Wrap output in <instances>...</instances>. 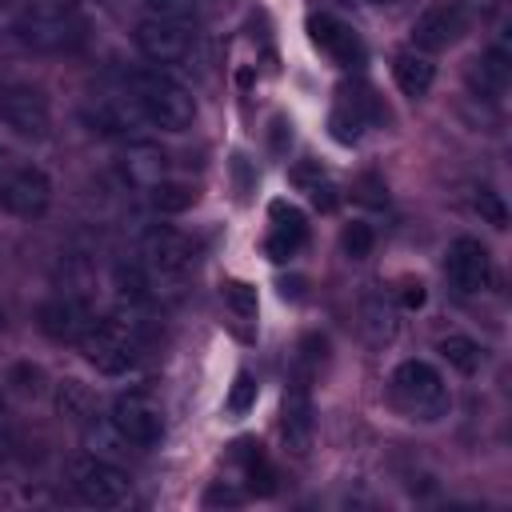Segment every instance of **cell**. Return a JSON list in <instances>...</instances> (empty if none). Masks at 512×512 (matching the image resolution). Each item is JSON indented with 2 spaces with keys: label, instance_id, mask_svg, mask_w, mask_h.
Returning a JSON list of instances; mask_svg holds the SVG:
<instances>
[{
  "label": "cell",
  "instance_id": "obj_27",
  "mask_svg": "<svg viewBox=\"0 0 512 512\" xmlns=\"http://www.w3.org/2000/svg\"><path fill=\"white\" fill-rule=\"evenodd\" d=\"M372 244H376V232H372L364 220L344 224V232H340V248H344L348 260H368V256H372Z\"/></svg>",
  "mask_w": 512,
  "mask_h": 512
},
{
  "label": "cell",
  "instance_id": "obj_2",
  "mask_svg": "<svg viewBox=\"0 0 512 512\" xmlns=\"http://www.w3.org/2000/svg\"><path fill=\"white\" fill-rule=\"evenodd\" d=\"M16 40L36 52H68L84 40V16L68 0H36L20 12Z\"/></svg>",
  "mask_w": 512,
  "mask_h": 512
},
{
  "label": "cell",
  "instance_id": "obj_14",
  "mask_svg": "<svg viewBox=\"0 0 512 512\" xmlns=\"http://www.w3.org/2000/svg\"><path fill=\"white\" fill-rule=\"evenodd\" d=\"M308 36H312V44L324 52V56H332L340 68H360L364 64V40L344 24V20H336L332 12H312L308 16Z\"/></svg>",
  "mask_w": 512,
  "mask_h": 512
},
{
  "label": "cell",
  "instance_id": "obj_23",
  "mask_svg": "<svg viewBox=\"0 0 512 512\" xmlns=\"http://www.w3.org/2000/svg\"><path fill=\"white\" fill-rule=\"evenodd\" d=\"M292 180H296V188H300V192H308V200H312L316 208L332 212V208L340 204L336 184H332V180H328V172H320L316 164H296V168H292Z\"/></svg>",
  "mask_w": 512,
  "mask_h": 512
},
{
  "label": "cell",
  "instance_id": "obj_10",
  "mask_svg": "<svg viewBox=\"0 0 512 512\" xmlns=\"http://www.w3.org/2000/svg\"><path fill=\"white\" fill-rule=\"evenodd\" d=\"M0 124L12 128L16 136H32L44 140L52 128V112H48V96L32 84H8L0 88Z\"/></svg>",
  "mask_w": 512,
  "mask_h": 512
},
{
  "label": "cell",
  "instance_id": "obj_18",
  "mask_svg": "<svg viewBox=\"0 0 512 512\" xmlns=\"http://www.w3.org/2000/svg\"><path fill=\"white\" fill-rule=\"evenodd\" d=\"M88 324H92V312H88L80 300H72V296L48 300V304L40 308V328H44V336H52V340L80 344V336L88 332Z\"/></svg>",
  "mask_w": 512,
  "mask_h": 512
},
{
  "label": "cell",
  "instance_id": "obj_11",
  "mask_svg": "<svg viewBox=\"0 0 512 512\" xmlns=\"http://www.w3.org/2000/svg\"><path fill=\"white\" fill-rule=\"evenodd\" d=\"M48 204H52V180L44 176V168L20 164L0 176V208L4 212L20 216V220H36V216H44Z\"/></svg>",
  "mask_w": 512,
  "mask_h": 512
},
{
  "label": "cell",
  "instance_id": "obj_4",
  "mask_svg": "<svg viewBox=\"0 0 512 512\" xmlns=\"http://www.w3.org/2000/svg\"><path fill=\"white\" fill-rule=\"evenodd\" d=\"M132 96H136V104H140V112L152 128L184 132L196 120L192 92L184 84H176L172 76H164V72H136L132 76Z\"/></svg>",
  "mask_w": 512,
  "mask_h": 512
},
{
  "label": "cell",
  "instance_id": "obj_26",
  "mask_svg": "<svg viewBox=\"0 0 512 512\" xmlns=\"http://www.w3.org/2000/svg\"><path fill=\"white\" fill-rule=\"evenodd\" d=\"M56 408H60V416L88 420V416H92V392H88L80 380H64V384L56 388Z\"/></svg>",
  "mask_w": 512,
  "mask_h": 512
},
{
  "label": "cell",
  "instance_id": "obj_34",
  "mask_svg": "<svg viewBox=\"0 0 512 512\" xmlns=\"http://www.w3.org/2000/svg\"><path fill=\"white\" fill-rule=\"evenodd\" d=\"M424 296H428V292H424V284H420V280H408V284H404V292H400V304H404V308H420V304H424Z\"/></svg>",
  "mask_w": 512,
  "mask_h": 512
},
{
  "label": "cell",
  "instance_id": "obj_35",
  "mask_svg": "<svg viewBox=\"0 0 512 512\" xmlns=\"http://www.w3.org/2000/svg\"><path fill=\"white\" fill-rule=\"evenodd\" d=\"M236 500H240V492H236V488H228V484L220 480V484L208 492V500H204V504H236Z\"/></svg>",
  "mask_w": 512,
  "mask_h": 512
},
{
  "label": "cell",
  "instance_id": "obj_22",
  "mask_svg": "<svg viewBox=\"0 0 512 512\" xmlns=\"http://www.w3.org/2000/svg\"><path fill=\"white\" fill-rule=\"evenodd\" d=\"M124 172H128V180L152 188L164 180V152H156L152 144H132L124 156Z\"/></svg>",
  "mask_w": 512,
  "mask_h": 512
},
{
  "label": "cell",
  "instance_id": "obj_20",
  "mask_svg": "<svg viewBox=\"0 0 512 512\" xmlns=\"http://www.w3.org/2000/svg\"><path fill=\"white\" fill-rule=\"evenodd\" d=\"M392 76H396V88L404 92V96H412V100H420V96H428V88H432V80H436V64L428 60V52H400L396 60H392Z\"/></svg>",
  "mask_w": 512,
  "mask_h": 512
},
{
  "label": "cell",
  "instance_id": "obj_28",
  "mask_svg": "<svg viewBox=\"0 0 512 512\" xmlns=\"http://www.w3.org/2000/svg\"><path fill=\"white\" fill-rule=\"evenodd\" d=\"M84 440H88V452H92V456H100V460H112L120 448H128V440L112 428V420H108V428H104V424H88Z\"/></svg>",
  "mask_w": 512,
  "mask_h": 512
},
{
  "label": "cell",
  "instance_id": "obj_30",
  "mask_svg": "<svg viewBox=\"0 0 512 512\" xmlns=\"http://www.w3.org/2000/svg\"><path fill=\"white\" fill-rule=\"evenodd\" d=\"M252 404H256V380H252V372H236L224 408H228V416H244Z\"/></svg>",
  "mask_w": 512,
  "mask_h": 512
},
{
  "label": "cell",
  "instance_id": "obj_6",
  "mask_svg": "<svg viewBox=\"0 0 512 512\" xmlns=\"http://www.w3.org/2000/svg\"><path fill=\"white\" fill-rule=\"evenodd\" d=\"M388 112L376 96L372 84L364 80H352V84H340L336 92V104H332V116H328V128H332V140L340 144H356L364 136V128L380 124Z\"/></svg>",
  "mask_w": 512,
  "mask_h": 512
},
{
  "label": "cell",
  "instance_id": "obj_33",
  "mask_svg": "<svg viewBox=\"0 0 512 512\" xmlns=\"http://www.w3.org/2000/svg\"><path fill=\"white\" fill-rule=\"evenodd\" d=\"M152 8V16H168V20H188L196 12V0H144Z\"/></svg>",
  "mask_w": 512,
  "mask_h": 512
},
{
  "label": "cell",
  "instance_id": "obj_31",
  "mask_svg": "<svg viewBox=\"0 0 512 512\" xmlns=\"http://www.w3.org/2000/svg\"><path fill=\"white\" fill-rule=\"evenodd\" d=\"M472 204H476L480 220H488L492 228H508V204L500 200V192H492V188H476Z\"/></svg>",
  "mask_w": 512,
  "mask_h": 512
},
{
  "label": "cell",
  "instance_id": "obj_15",
  "mask_svg": "<svg viewBox=\"0 0 512 512\" xmlns=\"http://www.w3.org/2000/svg\"><path fill=\"white\" fill-rule=\"evenodd\" d=\"M268 220H272V228H268L264 252H268V260L284 264V260H292V256L304 248V240H308V220H304V212H300L296 204H288V200H272V204H268Z\"/></svg>",
  "mask_w": 512,
  "mask_h": 512
},
{
  "label": "cell",
  "instance_id": "obj_17",
  "mask_svg": "<svg viewBox=\"0 0 512 512\" xmlns=\"http://www.w3.org/2000/svg\"><path fill=\"white\" fill-rule=\"evenodd\" d=\"M312 428H316V420H312V392H308L304 380H292L288 392H284V408H280L284 444H288L296 456H304V452L312 448Z\"/></svg>",
  "mask_w": 512,
  "mask_h": 512
},
{
  "label": "cell",
  "instance_id": "obj_19",
  "mask_svg": "<svg viewBox=\"0 0 512 512\" xmlns=\"http://www.w3.org/2000/svg\"><path fill=\"white\" fill-rule=\"evenodd\" d=\"M88 120L100 132H132L136 124H148L136 96H96L92 108H88Z\"/></svg>",
  "mask_w": 512,
  "mask_h": 512
},
{
  "label": "cell",
  "instance_id": "obj_21",
  "mask_svg": "<svg viewBox=\"0 0 512 512\" xmlns=\"http://www.w3.org/2000/svg\"><path fill=\"white\" fill-rule=\"evenodd\" d=\"M232 460H240L248 492H260V496L276 492V472H272V464L264 460V452H260L256 440H236V444H232Z\"/></svg>",
  "mask_w": 512,
  "mask_h": 512
},
{
  "label": "cell",
  "instance_id": "obj_37",
  "mask_svg": "<svg viewBox=\"0 0 512 512\" xmlns=\"http://www.w3.org/2000/svg\"><path fill=\"white\" fill-rule=\"evenodd\" d=\"M368 4H380L384 8V4H400V0H368Z\"/></svg>",
  "mask_w": 512,
  "mask_h": 512
},
{
  "label": "cell",
  "instance_id": "obj_16",
  "mask_svg": "<svg viewBox=\"0 0 512 512\" xmlns=\"http://www.w3.org/2000/svg\"><path fill=\"white\" fill-rule=\"evenodd\" d=\"M508 80H512V48H508V28H504L496 36V44L468 64V84H472L476 96L500 100L504 88H508Z\"/></svg>",
  "mask_w": 512,
  "mask_h": 512
},
{
  "label": "cell",
  "instance_id": "obj_12",
  "mask_svg": "<svg viewBox=\"0 0 512 512\" xmlns=\"http://www.w3.org/2000/svg\"><path fill=\"white\" fill-rule=\"evenodd\" d=\"M444 272L460 296H476L492 284V256L476 236H456L444 252Z\"/></svg>",
  "mask_w": 512,
  "mask_h": 512
},
{
  "label": "cell",
  "instance_id": "obj_1",
  "mask_svg": "<svg viewBox=\"0 0 512 512\" xmlns=\"http://www.w3.org/2000/svg\"><path fill=\"white\" fill-rule=\"evenodd\" d=\"M140 340L144 328L136 320V312H116L104 320H92L88 332L80 336V352L88 356V364H96L104 376H124L128 368H136L140 360Z\"/></svg>",
  "mask_w": 512,
  "mask_h": 512
},
{
  "label": "cell",
  "instance_id": "obj_7",
  "mask_svg": "<svg viewBox=\"0 0 512 512\" xmlns=\"http://www.w3.org/2000/svg\"><path fill=\"white\" fill-rule=\"evenodd\" d=\"M112 428L132 444V448H156L164 440V408L140 392V388H128L112 400Z\"/></svg>",
  "mask_w": 512,
  "mask_h": 512
},
{
  "label": "cell",
  "instance_id": "obj_24",
  "mask_svg": "<svg viewBox=\"0 0 512 512\" xmlns=\"http://www.w3.org/2000/svg\"><path fill=\"white\" fill-rule=\"evenodd\" d=\"M436 352H440L456 372H464V376H472V372L484 364V348H480L472 336H460V332L444 336V340L436 344Z\"/></svg>",
  "mask_w": 512,
  "mask_h": 512
},
{
  "label": "cell",
  "instance_id": "obj_3",
  "mask_svg": "<svg viewBox=\"0 0 512 512\" xmlns=\"http://www.w3.org/2000/svg\"><path fill=\"white\" fill-rule=\"evenodd\" d=\"M388 396H392V404L404 416L428 420V424L440 420V416H448V408H452L448 384H444V376L428 360H404V364H396V372L388 376Z\"/></svg>",
  "mask_w": 512,
  "mask_h": 512
},
{
  "label": "cell",
  "instance_id": "obj_5",
  "mask_svg": "<svg viewBox=\"0 0 512 512\" xmlns=\"http://www.w3.org/2000/svg\"><path fill=\"white\" fill-rule=\"evenodd\" d=\"M192 240L168 224H156L152 232H144L140 240V272L148 280V292L156 296L160 288H180V280L192 268Z\"/></svg>",
  "mask_w": 512,
  "mask_h": 512
},
{
  "label": "cell",
  "instance_id": "obj_29",
  "mask_svg": "<svg viewBox=\"0 0 512 512\" xmlns=\"http://www.w3.org/2000/svg\"><path fill=\"white\" fill-rule=\"evenodd\" d=\"M224 300L240 320H252L256 308H260V296H256V288L248 280H224Z\"/></svg>",
  "mask_w": 512,
  "mask_h": 512
},
{
  "label": "cell",
  "instance_id": "obj_9",
  "mask_svg": "<svg viewBox=\"0 0 512 512\" xmlns=\"http://www.w3.org/2000/svg\"><path fill=\"white\" fill-rule=\"evenodd\" d=\"M136 48L152 60V64H180L192 60L196 52V32L184 20H168V16H144L136 24Z\"/></svg>",
  "mask_w": 512,
  "mask_h": 512
},
{
  "label": "cell",
  "instance_id": "obj_13",
  "mask_svg": "<svg viewBox=\"0 0 512 512\" xmlns=\"http://www.w3.org/2000/svg\"><path fill=\"white\" fill-rule=\"evenodd\" d=\"M468 32V8L464 4H432L416 16L412 24V44L416 52H440L456 44Z\"/></svg>",
  "mask_w": 512,
  "mask_h": 512
},
{
  "label": "cell",
  "instance_id": "obj_32",
  "mask_svg": "<svg viewBox=\"0 0 512 512\" xmlns=\"http://www.w3.org/2000/svg\"><path fill=\"white\" fill-rule=\"evenodd\" d=\"M352 192H356L360 204H372V208H384V204H388V188H384V180H380L376 172H364Z\"/></svg>",
  "mask_w": 512,
  "mask_h": 512
},
{
  "label": "cell",
  "instance_id": "obj_8",
  "mask_svg": "<svg viewBox=\"0 0 512 512\" xmlns=\"http://www.w3.org/2000/svg\"><path fill=\"white\" fill-rule=\"evenodd\" d=\"M68 476H72L76 496H80L84 504H92V508H116V504L128 500V472L116 468L112 460L92 456V452L80 456V460H72Z\"/></svg>",
  "mask_w": 512,
  "mask_h": 512
},
{
  "label": "cell",
  "instance_id": "obj_36",
  "mask_svg": "<svg viewBox=\"0 0 512 512\" xmlns=\"http://www.w3.org/2000/svg\"><path fill=\"white\" fill-rule=\"evenodd\" d=\"M8 456V424H4V408H0V460Z\"/></svg>",
  "mask_w": 512,
  "mask_h": 512
},
{
  "label": "cell",
  "instance_id": "obj_25",
  "mask_svg": "<svg viewBox=\"0 0 512 512\" xmlns=\"http://www.w3.org/2000/svg\"><path fill=\"white\" fill-rule=\"evenodd\" d=\"M148 200L160 216H176V212H188L196 204V192L188 184H176V180H160L148 188Z\"/></svg>",
  "mask_w": 512,
  "mask_h": 512
}]
</instances>
